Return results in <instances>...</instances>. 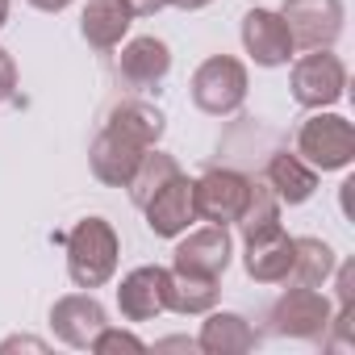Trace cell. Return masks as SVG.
<instances>
[{
  "label": "cell",
  "mask_w": 355,
  "mask_h": 355,
  "mask_svg": "<svg viewBox=\"0 0 355 355\" xmlns=\"http://www.w3.org/2000/svg\"><path fill=\"white\" fill-rule=\"evenodd\" d=\"M117 255H121V243H117V230L113 222L105 218H84L71 226L67 234V276L76 288H105L117 272Z\"/></svg>",
  "instance_id": "cell-1"
},
{
  "label": "cell",
  "mask_w": 355,
  "mask_h": 355,
  "mask_svg": "<svg viewBox=\"0 0 355 355\" xmlns=\"http://www.w3.org/2000/svg\"><path fill=\"white\" fill-rule=\"evenodd\" d=\"M297 155L313 171H343L355 159V125L338 113L313 109V117H305L297 130Z\"/></svg>",
  "instance_id": "cell-2"
},
{
  "label": "cell",
  "mask_w": 355,
  "mask_h": 355,
  "mask_svg": "<svg viewBox=\"0 0 355 355\" xmlns=\"http://www.w3.org/2000/svg\"><path fill=\"white\" fill-rule=\"evenodd\" d=\"M247 67L234 55H214L193 71V105L209 117H226L247 101Z\"/></svg>",
  "instance_id": "cell-3"
},
{
  "label": "cell",
  "mask_w": 355,
  "mask_h": 355,
  "mask_svg": "<svg viewBox=\"0 0 355 355\" xmlns=\"http://www.w3.org/2000/svg\"><path fill=\"white\" fill-rule=\"evenodd\" d=\"M288 88H293L297 105H305V109H330L347 92V67H343L338 55H330V46L309 51V55H301L293 63Z\"/></svg>",
  "instance_id": "cell-4"
},
{
  "label": "cell",
  "mask_w": 355,
  "mask_h": 355,
  "mask_svg": "<svg viewBox=\"0 0 355 355\" xmlns=\"http://www.w3.org/2000/svg\"><path fill=\"white\" fill-rule=\"evenodd\" d=\"M251 184L243 171H230V167H214L205 171L201 180H193V205H197V218L214 222V226H230L243 218L247 201H251Z\"/></svg>",
  "instance_id": "cell-5"
},
{
  "label": "cell",
  "mask_w": 355,
  "mask_h": 355,
  "mask_svg": "<svg viewBox=\"0 0 355 355\" xmlns=\"http://www.w3.org/2000/svg\"><path fill=\"white\" fill-rule=\"evenodd\" d=\"M280 17L293 34V46L322 51L343 34V0H284Z\"/></svg>",
  "instance_id": "cell-6"
},
{
  "label": "cell",
  "mask_w": 355,
  "mask_h": 355,
  "mask_svg": "<svg viewBox=\"0 0 355 355\" xmlns=\"http://www.w3.org/2000/svg\"><path fill=\"white\" fill-rule=\"evenodd\" d=\"M330 301L318 288L293 284L276 305H272V330L284 338H322L330 330Z\"/></svg>",
  "instance_id": "cell-7"
},
{
  "label": "cell",
  "mask_w": 355,
  "mask_h": 355,
  "mask_svg": "<svg viewBox=\"0 0 355 355\" xmlns=\"http://www.w3.org/2000/svg\"><path fill=\"white\" fill-rule=\"evenodd\" d=\"M230 255H234V243H230V230L226 226H201V230H184L180 247L171 251V268L175 272H193V276H214L222 280V272L230 268Z\"/></svg>",
  "instance_id": "cell-8"
},
{
  "label": "cell",
  "mask_w": 355,
  "mask_h": 355,
  "mask_svg": "<svg viewBox=\"0 0 355 355\" xmlns=\"http://www.w3.org/2000/svg\"><path fill=\"white\" fill-rule=\"evenodd\" d=\"M105 326H109L105 305H101L92 293H67V297H59L55 309H51V330H55V338L67 343V347H76V351H88L92 338H96Z\"/></svg>",
  "instance_id": "cell-9"
},
{
  "label": "cell",
  "mask_w": 355,
  "mask_h": 355,
  "mask_svg": "<svg viewBox=\"0 0 355 355\" xmlns=\"http://www.w3.org/2000/svg\"><path fill=\"white\" fill-rule=\"evenodd\" d=\"M146 214V226L150 234L159 239H180L193 222H197V205H193V180L180 171V175H171V180L142 205Z\"/></svg>",
  "instance_id": "cell-10"
},
{
  "label": "cell",
  "mask_w": 355,
  "mask_h": 355,
  "mask_svg": "<svg viewBox=\"0 0 355 355\" xmlns=\"http://www.w3.org/2000/svg\"><path fill=\"white\" fill-rule=\"evenodd\" d=\"M243 268L251 280L259 284H284L288 280V268H293V234L276 222L259 234H247L243 239Z\"/></svg>",
  "instance_id": "cell-11"
},
{
  "label": "cell",
  "mask_w": 355,
  "mask_h": 355,
  "mask_svg": "<svg viewBox=\"0 0 355 355\" xmlns=\"http://www.w3.org/2000/svg\"><path fill=\"white\" fill-rule=\"evenodd\" d=\"M243 46L259 67H284L293 59V51H297L284 17L272 13V9H251L243 17Z\"/></svg>",
  "instance_id": "cell-12"
},
{
  "label": "cell",
  "mask_w": 355,
  "mask_h": 355,
  "mask_svg": "<svg viewBox=\"0 0 355 355\" xmlns=\"http://www.w3.org/2000/svg\"><path fill=\"white\" fill-rule=\"evenodd\" d=\"M117 309L125 322H150L167 309V268L159 263H146V268H134L121 288H117Z\"/></svg>",
  "instance_id": "cell-13"
},
{
  "label": "cell",
  "mask_w": 355,
  "mask_h": 355,
  "mask_svg": "<svg viewBox=\"0 0 355 355\" xmlns=\"http://www.w3.org/2000/svg\"><path fill=\"white\" fill-rule=\"evenodd\" d=\"M142 150H146V146H138V142H130L125 134H117V130L105 125V130L96 134L92 150H88V167H92V175H96L101 184L125 189L130 175H134V167H138V159H142Z\"/></svg>",
  "instance_id": "cell-14"
},
{
  "label": "cell",
  "mask_w": 355,
  "mask_h": 355,
  "mask_svg": "<svg viewBox=\"0 0 355 355\" xmlns=\"http://www.w3.org/2000/svg\"><path fill=\"white\" fill-rule=\"evenodd\" d=\"M171 71V51L163 38L155 34H142V38H130L121 46V59H117V76L134 88H150L159 84L163 76Z\"/></svg>",
  "instance_id": "cell-15"
},
{
  "label": "cell",
  "mask_w": 355,
  "mask_h": 355,
  "mask_svg": "<svg viewBox=\"0 0 355 355\" xmlns=\"http://www.w3.org/2000/svg\"><path fill=\"white\" fill-rule=\"evenodd\" d=\"M268 189L276 193L280 205H305L313 193H318V171L301 159V155H288V150H276L268 159V171H263Z\"/></svg>",
  "instance_id": "cell-16"
},
{
  "label": "cell",
  "mask_w": 355,
  "mask_h": 355,
  "mask_svg": "<svg viewBox=\"0 0 355 355\" xmlns=\"http://www.w3.org/2000/svg\"><path fill=\"white\" fill-rule=\"evenodd\" d=\"M259 347V334L251 330V322L243 313H214L201 322V334H197V351L205 355H243V351H255Z\"/></svg>",
  "instance_id": "cell-17"
},
{
  "label": "cell",
  "mask_w": 355,
  "mask_h": 355,
  "mask_svg": "<svg viewBox=\"0 0 355 355\" xmlns=\"http://www.w3.org/2000/svg\"><path fill=\"white\" fill-rule=\"evenodd\" d=\"M130 9L121 5V0H88L84 13H80V34L88 46L96 51H113L121 46V38L130 34Z\"/></svg>",
  "instance_id": "cell-18"
},
{
  "label": "cell",
  "mask_w": 355,
  "mask_h": 355,
  "mask_svg": "<svg viewBox=\"0 0 355 355\" xmlns=\"http://www.w3.org/2000/svg\"><path fill=\"white\" fill-rule=\"evenodd\" d=\"M218 280L214 276H193V272H175L167 268V309L171 313H209L218 305Z\"/></svg>",
  "instance_id": "cell-19"
},
{
  "label": "cell",
  "mask_w": 355,
  "mask_h": 355,
  "mask_svg": "<svg viewBox=\"0 0 355 355\" xmlns=\"http://www.w3.org/2000/svg\"><path fill=\"white\" fill-rule=\"evenodd\" d=\"M105 125L117 130V134H125V138L138 142V146H155V142L163 138V130H167L163 113H159L155 105H146V101H121V105H113Z\"/></svg>",
  "instance_id": "cell-20"
},
{
  "label": "cell",
  "mask_w": 355,
  "mask_h": 355,
  "mask_svg": "<svg viewBox=\"0 0 355 355\" xmlns=\"http://www.w3.org/2000/svg\"><path fill=\"white\" fill-rule=\"evenodd\" d=\"M334 251L322 239H293V268H288V284H305V288H322L334 276Z\"/></svg>",
  "instance_id": "cell-21"
},
{
  "label": "cell",
  "mask_w": 355,
  "mask_h": 355,
  "mask_svg": "<svg viewBox=\"0 0 355 355\" xmlns=\"http://www.w3.org/2000/svg\"><path fill=\"white\" fill-rule=\"evenodd\" d=\"M171 175H180V163H175L171 155H163V150H155V146H146L142 150V159H138V167H134V175H130V201L142 209Z\"/></svg>",
  "instance_id": "cell-22"
},
{
  "label": "cell",
  "mask_w": 355,
  "mask_h": 355,
  "mask_svg": "<svg viewBox=\"0 0 355 355\" xmlns=\"http://www.w3.org/2000/svg\"><path fill=\"white\" fill-rule=\"evenodd\" d=\"M276 222H280V201H276V193H272L268 184H251V201H247V209H243V218H239L243 239H247V234H259V230H268V226H276Z\"/></svg>",
  "instance_id": "cell-23"
},
{
  "label": "cell",
  "mask_w": 355,
  "mask_h": 355,
  "mask_svg": "<svg viewBox=\"0 0 355 355\" xmlns=\"http://www.w3.org/2000/svg\"><path fill=\"white\" fill-rule=\"evenodd\" d=\"M88 351H96V355H113V351H146V343H142L138 334H130V330L105 326V330L92 338V347H88Z\"/></svg>",
  "instance_id": "cell-24"
},
{
  "label": "cell",
  "mask_w": 355,
  "mask_h": 355,
  "mask_svg": "<svg viewBox=\"0 0 355 355\" xmlns=\"http://www.w3.org/2000/svg\"><path fill=\"white\" fill-rule=\"evenodd\" d=\"M13 92H17V63H13V55L5 46H0V105H5Z\"/></svg>",
  "instance_id": "cell-25"
},
{
  "label": "cell",
  "mask_w": 355,
  "mask_h": 355,
  "mask_svg": "<svg viewBox=\"0 0 355 355\" xmlns=\"http://www.w3.org/2000/svg\"><path fill=\"white\" fill-rule=\"evenodd\" d=\"M9 351H46V343L42 338H30V334H17V338L0 343V355H9Z\"/></svg>",
  "instance_id": "cell-26"
},
{
  "label": "cell",
  "mask_w": 355,
  "mask_h": 355,
  "mask_svg": "<svg viewBox=\"0 0 355 355\" xmlns=\"http://www.w3.org/2000/svg\"><path fill=\"white\" fill-rule=\"evenodd\" d=\"M121 5L130 9V17H150V13H159L167 0H121Z\"/></svg>",
  "instance_id": "cell-27"
},
{
  "label": "cell",
  "mask_w": 355,
  "mask_h": 355,
  "mask_svg": "<svg viewBox=\"0 0 355 355\" xmlns=\"http://www.w3.org/2000/svg\"><path fill=\"white\" fill-rule=\"evenodd\" d=\"M338 268V263H334ZM338 305H355V293H351V263L338 268Z\"/></svg>",
  "instance_id": "cell-28"
},
{
  "label": "cell",
  "mask_w": 355,
  "mask_h": 355,
  "mask_svg": "<svg viewBox=\"0 0 355 355\" xmlns=\"http://www.w3.org/2000/svg\"><path fill=\"white\" fill-rule=\"evenodd\" d=\"M30 5H34L38 13H63V9L71 5V0H30Z\"/></svg>",
  "instance_id": "cell-29"
},
{
  "label": "cell",
  "mask_w": 355,
  "mask_h": 355,
  "mask_svg": "<svg viewBox=\"0 0 355 355\" xmlns=\"http://www.w3.org/2000/svg\"><path fill=\"white\" fill-rule=\"evenodd\" d=\"M167 5H175V9L193 13V9H205V5H214V0H167Z\"/></svg>",
  "instance_id": "cell-30"
},
{
  "label": "cell",
  "mask_w": 355,
  "mask_h": 355,
  "mask_svg": "<svg viewBox=\"0 0 355 355\" xmlns=\"http://www.w3.org/2000/svg\"><path fill=\"white\" fill-rule=\"evenodd\" d=\"M5 21H9V0H0V30H5Z\"/></svg>",
  "instance_id": "cell-31"
}]
</instances>
